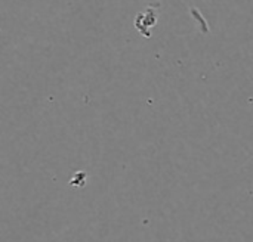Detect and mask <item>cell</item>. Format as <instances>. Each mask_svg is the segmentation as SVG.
I'll list each match as a JSON object with an SVG mask.
<instances>
[{"label":"cell","mask_w":253,"mask_h":242,"mask_svg":"<svg viewBox=\"0 0 253 242\" xmlns=\"http://www.w3.org/2000/svg\"><path fill=\"white\" fill-rule=\"evenodd\" d=\"M157 7L159 4H150L144 12H139L135 18V27L136 30L147 38H150L151 35V30L156 27L157 22Z\"/></svg>","instance_id":"cell-1"}]
</instances>
